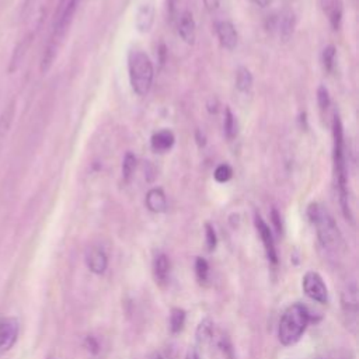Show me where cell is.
<instances>
[{"instance_id":"9a60e30c","label":"cell","mask_w":359,"mask_h":359,"mask_svg":"<svg viewBox=\"0 0 359 359\" xmlns=\"http://www.w3.org/2000/svg\"><path fill=\"white\" fill-rule=\"evenodd\" d=\"M174 142H175L174 133L171 130H168V129H161V130L156 132L151 136L150 144H151V149L154 151L165 153V151H168L174 146Z\"/></svg>"},{"instance_id":"4316f807","label":"cell","mask_w":359,"mask_h":359,"mask_svg":"<svg viewBox=\"0 0 359 359\" xmlns=\"http://www.w3.org/2000/svg\"><path fill=\"white\" fill-rule=\"evenodd\" d=\"M317 102L321 111H325L330 107V93L325 86H320L317 88Z\"/></svg>"},{"instance_id":"8fae6325","label":"cell","mask_w":359,"mask_h":359,"mask_svg":"<svg viewBox=\"0 0 359 359\" xmlns=\"http://www.w3.org/2000/svg\"><path fill=\"white\" fill-rule=\"evenodd\" d=\"M154 22V6L150 1L142 3L137 7L136 15H135V27L139 32L146 34L151 29Z\"/></svg>"},{"instance_id":"6da1fadb","label":"cell","mask_w":359,"mask_h":359,"mask_svg":"<svg viewBox=\"0 0 359 359\" xmlns=\"http://www.w3.org/2000/svg\"><path fill=\"white\" fill-rule=\"evenodd\" d=\"M332 136H334V172L338 189V198L341 210L346 220H352V212L349 206V192H348V174H346V160H345V142L344 129L339 116L335 114L332 122Z\"/></svg>"},{"instance_id":"d590c367","label":"cell","mask_w":359,"mask_h":359,"mask_svg":"<svg viewBox=\"0 0 359 359\" xmlns=\"http://www.w3.org/2000/svg\"><path fill=\"white\" fill-rule=\"evenodd\" d=\"M320 3H321V6H323V8L325 10V8L328 7V4L331 3V0H320Z\"/></svg>"},{"instance_id":"7c38bea8","label":"cell","mask_w":359,"mask_h":359,"mask_svg":"<svg viewBox=\"0 0 359 359\" xmlns=\"http://www.w3.org/2000/svg\"><path fill=\"white\" fill-rule=\"evenodd\" d=\"M216 34H217L220 45L224 49L233 50L237 46L238 35H237L234 25L230 21H219L216 24Z\"/></svg>"},{"instance_id":"e575fe53","label":"cell","mask_w":359,"mask_h":359,"mask_svg":"<svg viewBox=\"0 0 359 359\" xmlns=\"http://www.w3.org/2000/svg\"><path fill=\"white\" fill-rule=\"evenodd\" d=\"M149 359H163V356L158 353V352H154V353H151L150 355V358Z\"/></svg>"},{"instance_id":"4dcf8cb0","label":"cell","mask_w":359,"mask_h":359,"mask_svg":"<svg viewBox=\"0 0 359 359\" xmlns=\"http://www.w3.org/2000/svg\"><path fill=\"white\" fill-rule=\"evenodd\" d=\"M202 1H203L205 7H206L209 11L217 10V7H219V4H220V0H202Z\"/></svg>"},{"instance_id":"7a4b0ae2","label":"cell","mask_w":359,"mask_h":359,"mask_svg":"<svg viewBox=\"0 0 359 359\" xmlns=\"http://www.w3.org/2000/svg\"><path fill=\"white\" fill-rule=\"evenodd\" d=\"M307 216L316 227L317 237L323 248L328 252L338 254L344 248V238L330 212L323 205L313 202L307 208Z\"/></svg>"},{"instance_id":"44dd1931","label":"cell","mask_w":359,"mask_h":359,"mask_svg":"<svg viewBox=\"0 0 359 359\" xmlns=\"http://www.w3.org/2000/svg\"><path fill=\"white\" fill-rule=\"evenodd\" d=\"M223 129H224V135L229 140H233L237 136V121L230 108H226L224 119H223Z\"/></svg>"},{"instance_id":"603a6c76","label":"cell","mask_w":359,"mask_h":359,"mask_svg":"<svg viewBox=\"0 0 359 359\" xmlns=\"http://www.w3.org/2000/svg\"><path fill=\"white\" fill-rule=\"evenodd\" d=\"M135 168H136V157L130 151H128L122 161V178L125 182L130 181L135 172Z\"/></svg>"},{"instance_id":"f546056e","label":"cell","mask_w":359,"mask_h":359,"mask_svg":"<svg viewBox=\"0 0 359 359\" xmlns=\"http://www.w3.org/2000/svg\"><path fill=\"white\" fill-rule=\"evenodd\" d=\"M86 346H87V349L88 351H91L93 353H97L98 352V342L95 341V338L94 337H87L86 338Z\"/></svg>"},{"instance_id":"52a82bcc","label":"cell","mask_w":359,"mask_h":359,"mask_svg":"<svg viewBox=\"0 0 359 359\" xmlns=\"http://www.w3.org/2000/svg\"><path fill=\"white\" fill-rule=\"evenodd\" d=\"M177 28H178V35L185 43L192 45L195 42L196 24L191 11L185 10L177 17Z\"/></svg>"},{"instance_id":"e0dca14e","label":"cell","mask_w":359,"mask_h":359,"mask_svg":"<svg viewBox=\"0 0 359 359\" xmlns=\"http://www.w3.org/2000/svg\"><path fill=\"white\" fill-rule=\"evenodd\" d=\"M14 111H15L14 102H10L0 114V153H1V149H3V144H4V140H6V137L10 132L11 123H13Z\"/></svg>"},{"instance_id":"f1b7e54d","label":"cell","mask_w":359,"mask_h":359,"mask_svg":"<svg viewBox=\"0 0 359 359\" xmlns=\"http://www.w3.org/2000/svg\"><path fill=\"white\" fill-rule=\"evenodd\" d=\"M178 3H180V0H167V10H168V15L171 17V20L177 18Z\"/></svg>"},{"instance_id":"d6a6232c","label":"cell","mask_w":359,"mask_h":359,"mask_svg":"<svg viewBox=\"0 0 359 359\" xmlns=\"http://www.w3.org/2000/svg\"><path fill=\"white\" fill-rule=\"evenodd\" d=\"M252 1H254L257 6H259V7H268L272 0H252Z\"/></svg>"},{"instance_id":"277c9868","label":"cell","mask_w":359,"mask_h":359,"mask_svg":"<svg viewBox=\"0 0 359 359\" xmlns=\"http://www.w3.org/2000/svg\"><path fill=\"white\" fill-rule=\"evenodd\" d=\"M130 87L135 94L146 95L153 84L154 69L150 57L143 50H130L128 56Z\"/></svg>"},{"instance_id":"d4e9b609","label":"cell","mask_w":359,"mask_h":359,"mask_svg":"<svg viewBox=\"0 0 359 359\" xmlns=\"http://www.w3.org/2000/svg\"><path fill=\"white\" fill-rule=\"evenodd\" d=\"M335 50L337 49L332 45L325 46L323 50V66H324V70L328 73H331L335 66V55H337Z\"/></svg>"},{"instance_id":"7402d4cb","label":"cell","mask_w":359,"mask_h":359,"mask_svg":"<svg viewBox=\"0 0 359 359\" xmlns=\"http://www.w3.org/2000/svg\"><path fill=\"white\" fill-rule=\"evenodd\" d=\"M185 324V311L180 307L171 309L170 313V330L172 334L180 332L184 328Z\"/></svg>"},{"instance_id":"cb8c5ba5","label":"cell","mask_w":359,"mask_h":359,"mask_svg":"<svg viewBox=\"0 0 359 359\" xmlns=\"http://www.w3.org/2000/svg\"><path fill=\"white\" fill-rule=\"evenodd\" d=\"M195 273L201 285H205L209 280V264L205 258L198 257L195 261Z\"/></svg>"},{"instance_id":"4fadbf2b","label":"cell","mask_w":359,"mask_h":359,"mask_svg":"<svg viewBox=\"0 0 359 359\" xmlns=\"http://www.w3.org/2000/svg\"><path fill=\"white\" fill-rule=\"evenodd\" d=\"M146 206L153 213H163L167 210V198L161 188H151L146 194Z\"/></svg>"},{"instance_id":"ffe728a7","label":"cell","mask_w":359,"mask_h":359,"mask_svg":"<svg viewBox=\"0 0 359 359\" xmlns=\"http://www.w3.org/2000/svg\"><path fill=\"white\" fill-rule=\"evenodd\" d=\"M328 14V20L330 24L334 29H339L341 22H342V1L341 0H331V3L328 4V7L324 10Z\"/></svg>"},{"instance_id":"5bb4252c","label":"cell","mask_w":359,"mask_h":359,"mask_svg":"<svg viewBox=\"0 0 359 359\" xmlns=\"http://www.w3.org/2000/svg\"><path fill=\"white\" fill-rule=\"evenodd\" d=\"M170 259L164 252H158L153 261V275L158 285H164L170 278Z\"/></svg>"},{"instance_id":"ac0fdd59","label":"cell","mask_w":359,"mask_h":359,"mask_svg":"<svg viewBox=\"0 0 359 359\" xmlns=\"http://www.w3.org/2000/svg\"><path fill=\"white\" fill-rule=\"evenodd\" d=\"M294 24H296V18L292 10H285L280 15L279 20V35L282 38V41H289L293 35L294 31Z\"/></svg>"},{"instance_id":"3957f363","label":"cell","mask_w":359,"mask_h":359,"mask_svg":"<svg viewBox=\"0 0 359 359\" xmlns=\"http://www.w3.org/2000/svg\"><path fill=\"white\" fill-rule=\"evenodd\" d=\"M310 321V314L307 309L300 304L294 303L290 304L282 314L279 327H278V338L283 346L294 345L302 335L304 334Z\"/></svg>"},{"instance_id":"d6986e66","label":"cell","mask_w":359,"mask_h":359,"mask_svg":"<svg viewBox=\"0 0 359 359\" xmlns=\"http://www.w3.org/2000/svg\"><path fill=\"white\" fill-rule=\"evenodd\" d=\"M252 74L250 72L248 67L245 66H240L236 70V87L240 93H248L252 87Z\"/></svg>"},{"instance_id":"8992f818","label":"cell","mask_w":359,"mask_h":359,"mask_svg":"<svg viewBox=\"0 0 359 359\" xmlns=\"http://www.w3.org/2000/svg\"><path fill=\"white\" fill-rule=\"evenodd\" d=\"M20 323L15 317L0 318V353H4L13 348L18 338Z\"/></svg>"},{"instance_id":"484cf974","label":"cell","mask_w":359,"mask_h":359,"mask_svg":"<svg viewBox=\"0 0 359 359\" xmlns=\"http://www.w3.org/2000/svg\"><path fill=\"white\" fill-rule=\"evenodd\" d=\"M213 177H215V180H216L217 182L224 184V182H227V181L233 177V170H231V167H230L229 164H224V163H223V164H220V165L216 167Z\"/></svg>"},{"instance_id":"ba28073f","label":"cell","mask_w":359,"mask_h":359,"mask_svg":"<svg viewBox=\"0 0 359 359\" xmlns=\"http://www.w3.org/2000/svg\"><path fill=\"white\" fill-rule=\"evenodd\" d=\"M86 265L93 273L102 275L108 268L107 252L101 247H90L86 252Z\"/></svg>"},{"instance_id":"30bf717a","label":"cell","mask_w":359,"mask_h":359,"mask_svg":"<svg viewBox=\"0 0 359 359\" xmlns=\"http://www.w3.org/2000/svg\"><path fill=\"white\" fill-rule=\"evenodd\" d=\"M342 310L345 316L348 317L352 324H356V316H358V289L355 283H351L346 286V289L342 292Z\"/></svg>"},{"instance_id":"2e32d148","label":"cell","mask_w":359,"mask_h":359,"mask_svg":"<svg viewBox=\"0 0 359 359\" xmlns=\"http://www.w3.org/2000/svg\"><path fill=\"white\" fill-rule=\"evenodd\" d=\"M195 338L196 344L199 346H206L213 339V321L209 317H205L199 321L196 330H195Z\"/></svg>"},{"instance_id":"83f0119b","label":"cell","mask_w":359,"mask_h":359,"mask_svg":"<svg viewBox=\"0 0 359 359\" xmlns=\"http://www.w3.org/2000/svg\"><path fill=\"white\" fill-rule=\"evenodd\" d=\"M205 233H206V247H208L209 251H212V250H215L216 241H217L215 229H213L210 224H206V226H205Z\"/></svg>"},{"instance_id":"836d02e7","label":"cell","mask_w":359,"mask_h":359,"mask_svg":"<svg viewBox=\"0 0 359 359\" xmlns=\"http://www.w3.org/2000/svg\"><path fill=\"white\" fill-rule=\"evenodd\" d=\"M32 3H34V0H25V3H24V13L29 11V8H31Z\"/></svg>"},{"instance_id":"1f68e13d","label":"cell","mask_w":359,"mask_h":359,"mask_svg":"<svg viewBox=\"0 0 359 359\" xmlns=\"http://www.w3.org/2000/svg\"><path fill=\"white\" fill-rule=\"evenodd\" d=\"M185 359H201V358H199L198 351H196L195 348H192V349H189V351H188V353H187V358H185Z\"/></svg>"},{"instance_id":"5b68a950","label":"cell","mask_w":359,"mask_h":359,"mask_svg":"<svg viewBox=\"0 0 359 359\" xmlns=\"http://www.w3.org/2000/svg\"><path fill=\"white\" fill-rule=\"evenodd\" d=\"M302 286L306 296H309L311 300L321 304L328 302V289L320 273L314 271L306 272L302 279Z\"/></svg>"},{"instance_id":"9c48e42d","label":"cell","mask_w":359,"mask_h":359,"mask_svg":"<svg viewBox=\"0 0 359 359\" xmlns=\"http://www.w3.org/2000/svg\"><path fill=\"white\" fill-rule=\"evenodd\" d=\"M255 226L258 230V234L262 240L264 248L266 251V257L272 264L278 262V254H276V248H275V241H273V236L272 231L269 229V226L264 222V219L261 216L255 217Z\"/></svg>"}]
</instances>
